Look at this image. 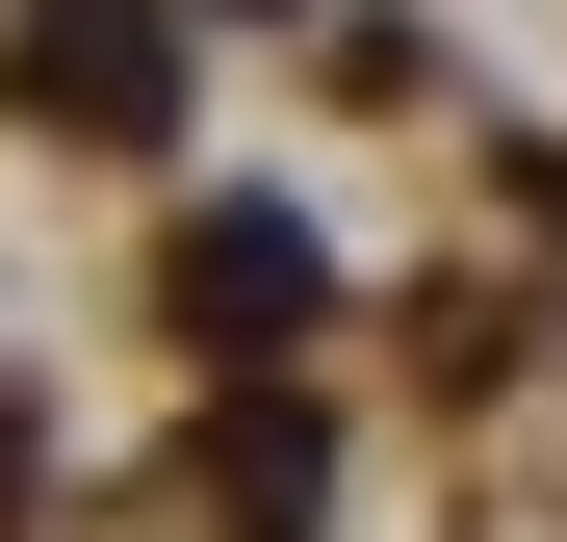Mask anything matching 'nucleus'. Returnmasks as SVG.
<instances>
[{"mask_svg":"<svg viewBox=\"0 0 567 542\" xmlns=\"http://www.w3.org/2000/svg\"><path fill=\"white\" fill-rule=\"evenodd\" d=\"M181 310H207V361H284V310H310V233H284V207H207V233H181Z\"/></svg>","mask_w":567,"mask_h":542,"instance_id":"obj_2","label":"nucleus"},{"mask_svg":"<svg viewBox=\"0 0 567 542\" xmlns=\"http://www.w3.org/2000/svg\"><path fill=\"white\" fill-rule=\"evenodd\" d=\"M0 78H52V104H104V130H155V104H181V27H155V0H52V27L0 52Z\"/></svg>","mask_w":567,"mask_h":542,"instance_id":"obj_1","label":"nucleus"}]
</instances>
